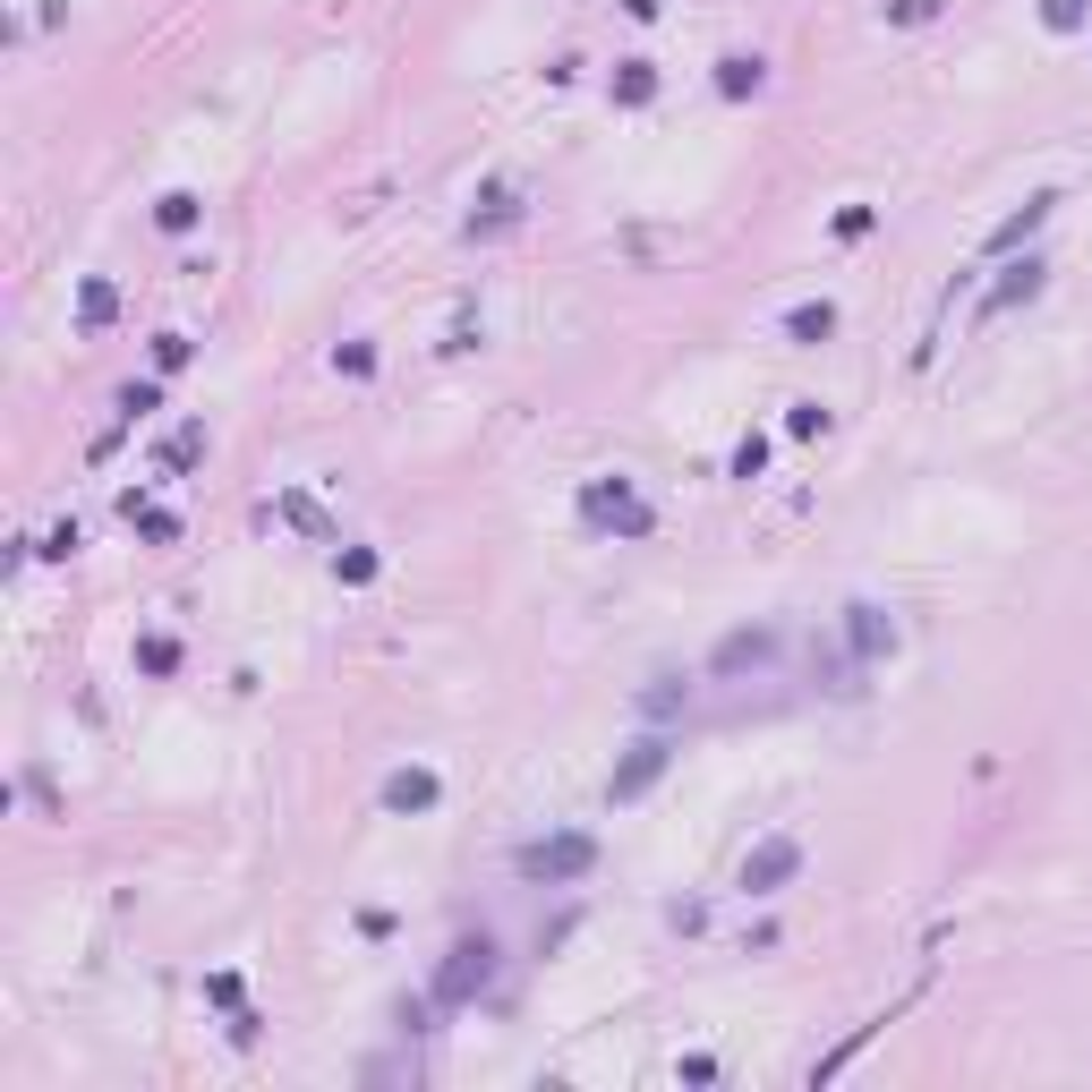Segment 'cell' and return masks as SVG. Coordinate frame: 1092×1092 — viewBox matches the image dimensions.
Here are the masks:
<instances>
[{
	"mask_svg": "<svg viewBox=\"0 0 1092 1092\" xmlns=\"http://www.w3.org/2000/svg\"><path fill=\"white\" fill-rule=\"evenodd\" d=\"M615 94H623V103H649V94H658V69H649V60H623V69H615Z\"/></svg>",
	"mask_w": 1092,
	"mask_h": 1092,
	"instance_id": "cell-13",
	"label": "cell"
},
{
	"mask_svg": "<svg viewBox=\"0 0 1092 1092\" xmlns=\"http://www.w3.org/2000/svg\"><path fill=\"white\" fill-rule=\"evenodd\" d=\"M590 862H598V837H590V828H555V837L521 845V879H538V887H572V879H590Z\"/></svg>",
	"mask_w": 1092,
	"mask_h": 1092,
	"instance_id": "cell-1",
	"label": "cell"
},
{
	"mask_svg": "<svg viewBox=\"0 0 1092 1092\" xmlns=\"http://www.w3.org/2000/svg\"><path fill=\"white\" fill-rule=\"evenodd\" d=\"M930 9H939V0H896V18H905V26H922Z\"/></svg>",
	"mask_w": 1092,
	"mask_h": 1092,
	"instance_id": "cell-26",
	"label": "cell"
},
{
	"mask_svg": "<svg viewBox=\"0 0 1092 1092\" xmlns=\"http://www.w3.org/2000/svg\"><path fill=\"white\" fill-rule=\"evenodd\" d=\"M786 427H794V435H819V427H828V410H819V402H794V419H786Z\"/></svg>",
	"mask_w": 1092,
	"mask_h": 1092,
	"instance_id": "cell-25",
	"label": "cell"
},
{
	"mask_svg": "<svg viewBox=\"0 0 1092 1092\" xmlns=\"http://www.w3.org/2000/svg\"><path fill=\"white\" fill-rule=\"evenodd\" d=\"M623 9H631V18H658V0H623Z\"/></svg>",
	"mask_w": 1092,
	"mask_h": 1092,
	"instance_id": "cell-27",
	"label": "cell"
},
{
	"mask_svg": "<svg viewBox=\"0 0 1092 1092\" xmlns=\"http://www.w3.org/2000/svg\"><path fill=\"white\" fill-rule=\"evenodd\" d=\"M666 759H675V743L666 734H640L623 759H615V777H606V802H640L658 777H666Z\"/></svg>",
	"mask_w": 1092,
	"mask_h": 1092,
	"instance_id": "cell-3",
	"label": "cell"
},
{
	"mask_svg": "<svg viewBox=\"0 0 1092 1092\" xmlns=\"http://www.w3.org/2000/svg\"><path fill=\"white\" fill-rule=\"evenodd\" d=\"M111 307H120V291H111V282H86V291H78V325H111Z\"/></svg>",
	"mask_w": 1092,
	"mask_h": 1092,
	"instance_id": "cell-15",
	"label": "cell"
},
{
	"mask_svg": "<svg viewBox=\"0 0 1092 1092\" xmlns=\"http://www.w3.org/2000/svg\"><path fill=\"white\" fill-rule=\"evenodd\" d=\"M154 367H163V376H171V367H188V342H179V334H163V342H154Z\"/></svg>",
	"mask_w": 1092,
	"mask_h": 1092,
	"instance_id": "cell-24",
	"label": "cell"
},
{
	"mask_svg": "<svg viewBox=\"0 0 1092 1092\" xmlns=\"http://www.w3.org/2000/svg\"><path fill=\"white\" fill-rule=\"evenodd\" d=\"M495 982V939L478 930V939H453V956H444V973H435V999H478Z\"/></svg>",
	"mask_w": 1092,
	"mask_h": 1092,
	"instance_id": "cell-4",
	"label": "cell"
},
{
	"mask_svg": "<svg viewBox=\"0 0 1092 1092\" xmlns=\"http://www.w3.org/2000/svg\"><path fill=\"white\" fill-rule=\"evenodd\" d=\"M154 402H163V393H154V384H128V393H120V419H146Z\"/></svg>",
	"mask_w": 1092,
	"mask_h": 1092,
	"instance_id": "cell-22",
	"label": "cell"
},
{
	"mask_svg": "<svg viewBox=\"0 0 1092 1092\" xmlns=\"http://www.w3.org/2000/svg\"><path fill=\"white\" fill-rule=\"evenodd\" d=\"M581 512H590V530H615V538H649V521H658V512L640 504L631 478H590V487H581Z\"/></svg>",
	"mask_w": 1092,
	"mask_h": 1092,
	"instance_id": "cell-2",
	"label": "cell"
},
{
	"mask_svg": "<svg viewBox=\"0 0 1092 1092\" xmlns=\"http://www.w3.org/2000/svg\"><path fill=\"white\" fill-rule=\"evenodd\" d=\"M794 871H802V845H794V837H768V845L743 854V887H751V896H777Z\"/></svg>",
	"mask_w": 1092,
	"mask_h": 1092,
	"instance_id": "cell-5",
	"label": "cell"
},
{
	"mask_svg": "<svg viewBox=\"0 0 1092 1092\" xmlns=\"http://www.w3.org/2000/svg\"><path fill=\"white\" fill-rule=\"evenodd\" d=\"M197 453H206V427H197V419H188V427L171 435V470H188V462H197Z\"/></svg>",
	"mask_w": 1092,
	"mask_h": 1092,
	"instance_id": "cell-20",
	"label": "cell"
},
{
	"mask_svg": "<svg viewBox=\"0 0 1092 1092\" xmlns=\"http://www.w3.org/2000/svg\"><path fill=\"white\" fill-rule=\"evenodd\" d=\"M120 512H128V521H137V530H146L154 547H171V538H179V521H171L163 504H146V495H120Z\"/></svg>",
	"mask_w": 1092,
	"mask_h": 1092,
	"instance_id": "cell-11",
	"label": "cell"
},
{
	"mask_svg": "<svg viewBox=\"0 0 1092 1092\" xmlns=\"http://www.w3.org/2000/svg\"><path fill=\"white\" fill-rule=\"evenodd\" d=\"M435 768H393V777H384V811H435Z\"/></svg>",
	"mask_w": 1092,
	"mask_h": 1092,
	"instance_id": "cell-7",
	"label": "cell"
},
{
	"mask_svg": "<svg viewBox=\"0 0 1092 1092\" xmlns=\"http://www.w3.org/2000/svg\"><path fill=\"white\" fill-rule=\"evenodd\" d=\"M1042 282H1050V265H1042V256H1024V265H1007V274L990 282L982 316H1007V307H1024V299H1042Z\"/></svg>",
	"mask_w": 1092,
	"mask_h": 1092,
	"instance_id": "cell-6",
	"label": "cell"
},
{
	"mask_svg": "<svg viewBox=\"0 0 1092 1092\" xmlns=\"http://www.w3.org/2000/svg\"><path fill=\"white\" fill-rule=\"evenodd\" d=\"M137 666H146V675H171V666H179V640H163V631L137 640Z\"/></svg>",
	"mask_w": 1092,
	"mask_h": 1092,
	"instance_id": "cell-18",
	"label": "cell"
},
{
	"mask_svg": "<svg viewBox=\"0 0 1092 1092\" xmlns=\"http://www.w3.org/2000/svg\"><path fill=\"white\" fill-rule=\"evenodd\" d=\"M334 572L359 590V581H376V547H350V555H334Z\"/></svg>",
	"mask_w": 1092,
	"mask_h": 1092,
	"instance_id": "cell-19",
	"label": "cell"
},
{
	"mask_svg": "<svg viewBox=\"0 0 1092 1092\" xmlns=\"http://www.w3.org/2000/svg\"><path fill=\"white\" fill-rule=\"evenodd\" d=\"M154 222H163V231H188V222H197V197H188V188H171V197L154 206Z\"/></svg>",
	"mask_w": 1092,
	"mask_h": 1092,
	"instance_id": "cell-17",
	"label": "cell"
},
{
	"mask_svg": "<svg viewBox=\"0 0 1092 1092\" xmlns=\"http://www.w3.org/2000/svg\"><path fill=\"white\" fill-rule=\"evenodd\" d=\"M786 334H794V342H828V334H837V307H828V299H802V307L786 316Z\"/></svg>",
	"mask_w": 1092,
	"mask_h": 1092,
	"instance_id": "cell-10",
	"label": "cell"
},
{
	"mask_svg": "<svg viewBox=\"0 0 1092 1092\" xmlns=\"http://www.w3.org/2000/svg\"><path fill=\"white\" fill-rule=\"evenodd\" d=\"M759 470H768V444L743 435V444H734V478H759Z\"/></svg>",
	"mask_w": 1092,
	"mask_h": 1092,
	"instance_id": "cell-21",
	"label": "cell"
},
{
	"mask_svg": "<svg viewBox=\"0 0 1092 1092\" xmlns=\"http://www.w3.org/2000/svg\"><path fill=\"white\" fill-rule=\"evenodd\" d=\"M759 658H768V631H734L726 649H718V666H726V675H734V666H759Z\"/></svg>",
	"mask_w": 1092,
	"mask_h": 1092,
	"instance_id": "cell-14",
	"label": "cell"
},
{
	"mask_svg": "<svg viewBox=\"0 0 1092 1092\" xmlns=\"http://www.w3.org/2000/svg\"><path fill=\"white\" fill-rule=\"evenodd\" d=\"M1050 206H1058V197H1050V188H1042V197H1024V206H1015V214H1007V222L990 231V248H1024V239H1033V231L1050 222Z\"/></svg>",
	"mask_w": 1092,
	"mask_h": 1092,
	"instance_id": "cell-9",
	"label": "cell"
},
{
	"mask_svg": "<svg viewBox=\"0 0 1092 1092\" xmlns=\"http://www.w3.org/2000/svg\"><path fill=\"white\" fill-rule=\"evenodd\" d=\"M718 94H726V103L759 94V60H743V51H734V60H718Z\"/></svg>",
	"mask_w": 1092,
	"mask_h": 1092,
	"instance_id": "cell-12",
	"label": "cell"
},
{
	"mask_svg": "<svg viewBox=\"0 0 1092 1092\" xmlns=\"http://www.w3.org/2000/svg\"><path fill=\"white\" fill-rule=\"evenodd\" d=\"M1084 18H1092V0H1042V26L1050 35H1075Z\"/></svg>",
	"mask_w": 1092,
	"mask_h": 1092,
	"instance_id": "cell-16",
	"label": "cell"
},
{
	"mask_svg": "<svg viewBox=\"0 0 1092 1092\" xmlns=\"http://www.w3.org/2000/svg\"><path fill=\"white\" fill-rule=\"evenodd\" d=\"M845 640H854V658H879V649H896V623L879 606H845Z\"/></svg>",
	"mask_w": 1092,
	"mask_h": 1092,
	"instance_id": "cell-8",
	"label": "cell"
},
{
	"mask_svg": "<svg viewBox=\"0 0 1092 1092\" xmlns=\"http://www.w3.org/2000/svg\"><path fill=\"white\" fill-rule=\"evenodd\" d=\"M871 222H879V214H871V206H845V214H837V239H862V231H871Z\"/></svg>",
	"mask_w": 1092,
	"mask_h": 1092,
	"instance_id": "cell-23",
	"label": "cell"
}]
</instances>
